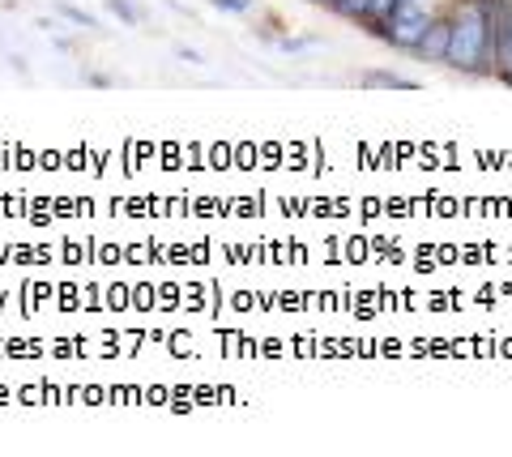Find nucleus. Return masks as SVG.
I'll use <instances>...</instances> for the list:
<instances>
[{
    "instance_id": "obj_1",
    "label": "nucleus",
    "mask_w": 512,
    "mask_h": 457,
    "mask_svg": "<svg viewBox=\"0 0 512 457\" xmlns=\"http://www.w3.org/2000/svg\"><path fill=\"white\" fill-rule=\"evenodd\" d=\"M508 0H461L453 9V35H448V60L461 73H483L495 60V18Z\"/></svg>"
},
{
    "instance_id": "obj_2",
    "label": "nucleus",
    "mask_w": 512,
    "mask_h": 457,
    "mask_svg": "<svg viewBox=\"0 0 512 457\" xmlns=\"http://www.w3.org/2000/svg\"><path fill=\"white\" fill-rule=\"evenodd\" d=\"M427 26H431V13H427L423 0H397V5L384 13V18H380L372 30H376L384 43L402 47V52H414V47L423 43Z\"/></svg>"
},
{
    "instance_id": "obj_3",
    "label": "nucleus",
    "mask_w": 512,
    "mask_h": 457,
    "mask_svg": "<svg viewBox=\"0 0 512 457\" xmlns=\"http://www.w3.org/2000/svg\"><path fill=\"white\" fill-rule=\"evenodd\" d=\"M495 73L512 86V0L500 9V18H495Z\"/></svg>"
},
{
    "instance_id": "obj_4",
    "label": "nucleus",
    "mask_w": 512,
    "mask_h": 457,
    "mask_svg": "<svg viewBox=\"0 0 512 457\" xmlns=\"http://www.w3.org/2000/svg\"><path fill=\"white\" fill-rule=\"evenodd\" d=\"M448 35H453V22H436L431 18V26H427V35H423V43L414 47L423 60H448Z\"/></svg>"
},
{
    "instance_id": "obj_5",
    "label": "nucleus",
    "mask_w": 512,
    "mask_h": 457,
    "mask_svg": "<svg viewBox=\"0 0 512 457\" xmlns=\"http://www.w3.org/2000/svg\"><path fill=\"white\" fill-rule=\"evenodd\" d=\"M363 86H393V90H414L410 77H397V73H363Z\"/></svg>"
},
{
    "instance_id": "obj_6",
    "label": "nucleus",
    "mask_w": 512,
    "mask_h": 457,
    "mask_svg": "<svg viewBox=\"0 0 512 457\" xmlns=\"http://www.w3.org/2000/svg\"><path fill=\"white\" fill-rule=\"evenodd\" d=\"M103 5H107L111 13H116V18H120L124 26H137V22H141V13H137L133 5H128V0H103Z\"/></svg>"
},
{
    "instance_id": "obj_7",
    "label": "nucleus",
    "mask_w": 512,
    "mask_h": 457,
    "mask_svg": "<svg viewBox=\"0 0 512 457\" xmlns=\"http://www.w3.org/2000/svg\"><path fill=\"white\" fill-rule=\"evenodd\" d=\"M397 5V0H367V9H363V18L359 22H367V26H376L380 18H384V13H389Z\"/></svg>"
},
{
    "instance_id": "obj_8",
    "label": "nucleus",
    "mask_w": 512,
    "mask_h": 457,
    "mask_svg": "<svg viewBox=\"0 0 512 457\" xmlns=\"http://www.w3.org/2000/svg\"><path fill=\"white\" fill-rule=\"evenodd\" d=\"M333 9L342 13V18H363V9H367V0H333Z\"/></svg>"
},
{
    "instance_id": "obj_9",
    "label": "nucleus",
    "mask_w": 512,
    "mask_h": 457,
    "mask_svg": "<svg viewBox=\"0 0 512 457\" xmlns=\"http://www.w3.org/2000/svg\"><path fill=\"white\" fill-rule=\"evenodd\" d=\"M60 13H64V18H73L77 26H86V30H94V18H86V13H82V9H73V5H60Z\"/></svg>"
},
{
    "instance_id": "obj_10",
    "label": "nucleus",
    "mask_w": 512,
    "mask_h": 457,
    "mask_svg": "<svg viewBox=\"0 0 512 457\" xmlns=\"http://www.w3.org/2000/svg\"><path fill=\"white\" fill-rule=\"evenodd\" d=\"M218 9H231V13H248L252 9V0H214Z\"/></svg>"
},
{
    "instance_id": "obj_11",
    "label": "nucleus",
    "mask_w": 512,
    "mask_h": 457,
    "mask_svg": "<svg viewBox=\"0 0 512 457\" xmlns=\"http://www.w3.org/2000/svg\"><path fill=\"white\" fill-rule=\"evenodd\" d=\"M316 5H333V0H316Z\"/></svg>"
}]
</instances>
